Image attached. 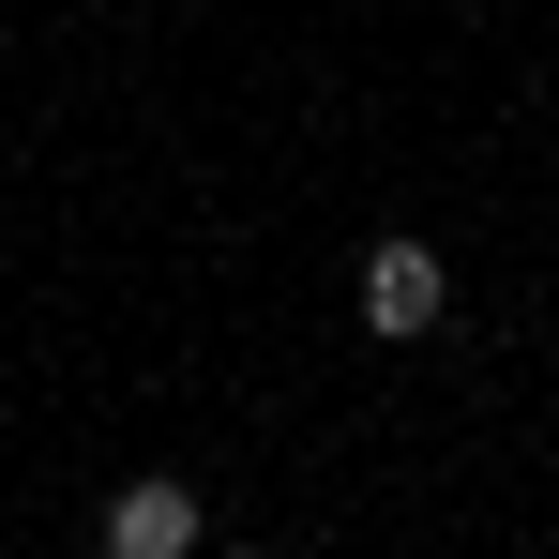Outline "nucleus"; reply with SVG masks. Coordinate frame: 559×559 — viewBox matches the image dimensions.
Masks as SVG:
<instances>
[{"mask_svg": "<svg viewBox=\"0 0 559 559\" xmlns=\"http://www.w3.org/2000/svg\"><path fill=\"white\" fill-rule=\"evenodd\" d=\"M439 302H454V273H439L424 242H378V258H364V333H424Z\"/></svg>", "mask_w": 559, "mask_h": 559, "instance_id": "1", "label": "nucleus"}, {"mask_svg": "<svg viewBox=\"0 0 559 559\" xmlns=\"http://www.w3.org/2000/svg\"><path fill=\"white\" fill-rule=\"evenodd\" d=\"M227 559H258V545H227Z\"/></svg>", "mask_w": 559, "mask_h": 559, "instance_id": "3", "label": "nucleus"}, {"mask_svg": "<svg viewBox=\"0 0 559 559\" xmlns=\"http://www.w3.org/2000/svg\"><path fill=\"white\" fill-rule=\"evenodd\" d=\"M106 559H197V499L182 484H121L106 499Z\"/></svg>", "mask_w": 559, "mask_h": 559, "instance_id": "2", "label": "nucleus"}]
</instances>
